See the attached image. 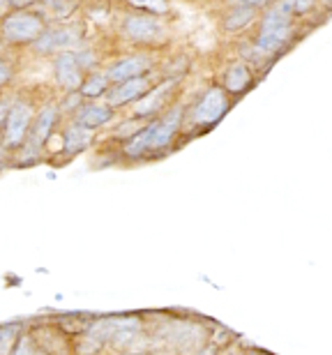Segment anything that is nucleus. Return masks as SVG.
<instances>
[{
    "label": "nucleus",
    "mask_w": 332,
    "mask_h": 355,
    "mask_svg": "<svg viewBox=\"0 0 332 355\" xmlns=\"http://www.w3.org/2000/svg\"><path fill=\"white\" fill-rule=\"evenodd\" d=\"M180 113H182L180 109H171L161 120L152 123L150 127H146L143 132H139L137 137L125 146L127 155L139 157V155H143L146 150H150V148H164L171 144L175 132H178V127H180Z\"/></svg>",
    "instance_id": "nucleus-1"
},
{
    "label": "nucleus",
    "mask_w": 332,
    "mask_h": 355,
    "mask_svg": "<svg viewBox=\"0 0 332 355\" xmlns=\"http://www.w3.org/2000/svg\"><path fill=\"white\" fill-rule=\"evenodd\" d=\"M291 17H293V10H291V5H288V0L279 3L274 10L265 14L263 26H261V35H259V51L274 53L286 44L288 37H291Z\"/></svg>",
    "instance_id": "nucleus-2"
},
{
    "label": "nucleus",
    "mask_w": 332,
    "mask_h": 355,
    "mask_svg": "<svg viewBox=\"0 0 332 355\" xmlns=\"http://www.w3.org/2000/svg\"><path fill=\"white\" fill-rule=\"evenodd\" d=\"M3 37L12 44H28L44 33V19L33 12H14L3 21Z\"/></svg>",
    "instance_id": "nucleus-3"
},
{
    "label": "nucleus",
    "mask_w": 332,
    "mask_h": 355,
    "mask_svg": "<svg viewBox=\"0 0 332 355\" xmlns=\"http://www.w3.org/2000/svg\"><path fill=\"white\" fill-rule=\"evenodd\" d=\"M33 111L30 106L19 102L12 106V111H7L5 123H3V144L5 148H17L24 144L28 137V127H30Z\"/></svg>",
    "instance_id": "nucleus-4"
},
{
    "label": "nucleus",
    "mask_w": 332,
    "mask_h": 355,
    "mask_svg": "<svg viewBox=\"0 0 332 355\" xmlns=\"http://www.w3.org/2000/svg\"><path fill=\"white\" fill-rule=\"evenodd\" d=\"M125 35L132 42H157L164 37V28L152 14H141V17H127L123 24Z\"/></svg>",
    "instance_id": "nucleus-5"
},
{
    "label": "nucleus",
    "mask_w": 332,
    "mask_h": 355,
    "mask_svg": "<svg viewBox=\"0 0 332 355\" xmlns=\"http://www.w3.org/2000/svg\"><path fill=\"white\" fill-rule=\"evenodd\" d=\"M226 109H229V99H226V90L222 88H210L206 95L201 97V102L194 109V120L201 125H213L217 123Z\"/></svg>",
    "instance_id": "nucleus-6"
},
{
    "label": "nucleus",
    "mask_w": 332,
    "mask_h": 355,
    "mask_svg": "<svg viewBox=\"0 0 332 355\" xmlns=\"http://www.w3.org/2000/svg\"><path fill=\"white\" fill-rule=\"evenodd\" d=\"M55 79L65 90H79L83 76H81V62L76 53H60L55 58Z\"/></svg>",
    "instance_id": "nucleus-7"
},
{
    "label": "nucleus",
    "mask_w": 332,
    "mask_h": 355,
    "mask_svg": "<svg viewBox=\"0 0 332 355\" xmlns=\"http://www.w3.org/2000/svg\"><path fill=\"white\" fill-rule=\"evenodd\" d=\"M55 125V109L53 106H49L37 116L35 120V127L30 130V137H28V148H26V157H33V155H37V150L42 148V144L49 139V134H51Z\"/></svg>",
    "instance_id": "nucleus-8"
},
{
    "label": "nucleus",
    "mask_w": 332,
    "mask_h": 355,
    "mask_svg": "<svg viewBox=\"0 0 332 355\" xmlns=\"http://www.w3.org/2000/svg\"><path fill=\"white\" fill-rule=\"evenodd\" d=\"M146 92H148V81L143 79V76H134V79L118 81V86L109 92V104L120 106V104L134 102V99H139L141 95H146Z\"/></svg>",
    "instance_id": "nucleus-9"
},
{
    "label": "nucleus",
    "mask_w": 332,
    "mask_h": 355,
    "mask_svg": "<svg viewBox=\"0 0 332 355\" xmlns=\"http://www.w3.org/2000/svg\"><path fill=\"white\" fill-rule=\"evenodd\" d=\"M76 42H79V37L72 31H51V33H42L35 40V49L40 53H55V51H67Z\"/></svg>",
    "instance_id": "nucleus-10"
},
{
    "label": "nucleus",
    "mask_w": 332,
    "mask_h": 355,
    "mask_svg": "<svg viewBox=\"0 0 332 355\" xmlns=\"http://www.w3.org/2000/svg\"><path fill=\"white\" fill-rule=\"evenodd\" d=\"M150 67V60L146 55H132V58L120 60L118 65H113L107 72L109 81H125V79H134V76H141L146 69Z\"/></svg>",
    "instance_id": "nucleus-11"
},
{
    "label": "nucleus",
    "mask_w": 332,
    "mask_h": 355,
    "mask_svg": "<svg viewBox=\"0 0 332 355\" xmlns=\"http://www.w3.org/2000/svg\"><path fill=\"white\" fill-rule=\"evenodd\" d=\"M173 83L175 81H166V83H161L159 88L146 92V97L141 99L137 106H134V116L143 118V116H152L155 111H159L161 109V102H164V97L168 95V92H171Z\"/></svg>",
    "instance_id": "nucleus-12"
},
{
    "label": "nucleus",
    "mask_w": 332,
    "mask_h": 355,
    "mask_svg": "<svg viewBox=\"0 0 332 355\" xmlns=\"http://www.w3.org/2000/svg\"><path fill=\"white\" fill-rule=\"evenodd\" d=\"M113 118V111L109 106H97V104H90V106H83L76 116V123L88 127V130H97V127L107 125L109 120Z\"/></svg>",
    "instance_id": "nucleus-13"
},
{
    "label": "nucleus",
    "mask_w": 332,
    "mask_h": 355,
    "mask_svg": "<svg viewBox=\"0 0 332 355\" xmlns=\"http://www.w3.org/2000/svg\"><path fill=\"white\" fill-rule=\"evenodd\" d=\"M93 130H88V127H83V125H72L67 130V134H65V150H67V155H76V153H81V150H86V148L90 146V134Z\"/></svg>",
    "instance_id": "nucleus-14"
},
{
    "label": "nucleus",
    "mask_w": 332,
    "mask_h": 355,
    "mask_svg": "<svg viewBox=\"0 0 332 355\" xmlns=\"http://www.w3.org/2000/svg\"><path fill=\"white\" fill-rule=\"evenodd\" d=\"M250 81H252V76H250V72H247V67L236 62V65H231L229 72H226L224 88L229 92H243L247 86H250Z\"/></svg>",
    "instance_id": "nucleus-15"
},
{
    "label": "nucleus",
    "mask_w": 332,
    "mask_h": 355,
    "mask_svg": "<svg viewBox=\"0 0 332 355\" xmlns=\"http://www.w3.org/2000/svg\"><path fill=\"white\" fill-rule=\"evenodd\" d=\"M109 86V79L107 74H93L88 81H81V95L83 97H100L104 90Z\"/></svg>",
    "instance_id": "nucleus-16"
},
{
    "label": "nucleus",
    "mask_w": 332,
    "mask_h": 355,
    "mask_svg": "<svg viewBox=\"0 0 332 355\" xmlns=\"http://www.w3.org/2000/svg\"><path fill=\"white\" fill-rule=\"evenodd\" d=\"M252 14H254V7H238V10H233L229 17H226V28L229 31H238V28L247 26L252 21Z\"/></svg>",
    "instance_id": "nucleus-17"
},
{
    "label": "nucleus",
    "mask_w": 332,
    "mask_h": 355,
    "mask_svg": "<svg viewBox=\"0 0 332 355\" xmlns=\"http://www.w3.org/2000/svg\"><path fill=\"white\" fill-rule=\"evenodd\" d=\"M132 7L143 10L146 14H161L166 12V0H127Z\"/></svg>",
    "instance_id": "nucleus-18"
},
{
    "label": "nucleus",
    "mask_w": 332,
    "mask_h": 355,
    "mask_svg": "<svg viewBox=\"0 0 332 355\" xmlns=\"http://www.w3.org/2000/svg\"><path fill=\"white\" fill-rule=\"evenodd\" d=\"M17 337H19V325H7V328H0V353L12 351Z\"/></svg>",
    "instance_id": "nucleus-19"
},
{
    "label": "nucleus",
    "mask_w": 332,
    "mask_h": 355,
    "mask_svg": "<svg viewBox=\"0 0 332 355\" xmlns=\"http://www.w3.org/2000/svg\"><path fill=\"white\" fill-rule=\"evenodd\" d=\"M46 3L58 17H67V14L76 7V0H46Z\"/></svg>",
    "instance_id": "nucleus-20"
},
{
    "label": "nucleus",
    "mask_w": 332,
    "mask_h": 355,
    "mask_svg": "<svg viewBox=\"0 0 332 355\" xmlns=\"http://www.w3.org/2000/svg\"><path fill=\"white\" fill-rule=\"evenodd\" d=\"M316 0H288V5H291V10L293 12H298V14H305L309 12L314 7Z\"/></svg>",
    "instance_id": "nucleus-21"
},
{
    "label": "nucleus",
    "mask_w": 332,
    "mask_h": 355,
    "mask_svg": "<svg viewBox=\"0 0 332 355\" xmlns=\"http://www.w3.org/2000/svg\"><path fill=\"white\" fill-rule=\"evenodd\" d=\"M10 79H12V67L7 65L3 58H0V88H3Z\"/></svg>",
    "instance_id": "nucleus-22"
},
{
    "label": "nucleus",
    "mask_w": 332,
    "mask_h": 355,
    "mask_svg": "<svg viewBox=\"0 0 332 355\" xmlns=\"http://www.w3.org/2000/svg\"><path fill=\"white\" fill-rule=\"evenodd\" d=\"M236 3L247 5V7H261V5H265L268 0H236Z\"/></svg>",
    "instance_id": "nucleus-23"
},
{
    "label": "nucleus",
    "mask_w": 332,
    "mask_h": 355,
    "mask_svg": "<svg viewBox=\"0 0 332 355\" xmlns=\"http://www.w3.org/2000/svg\"><path fill=\"white\" fill-rule=\"evenodd\" d=\"M5 116H7V106L0 104V130H3V123H5Z\"/></svg>",
    "instance_id": "nucleus-24"
},
{
    "label": "nucleus",
    "mask_w": 332,
    "mask_h": 355,
    "mask_svg": "<svg viewBox=\"0 0 332 355\" xmlns=\"http://www.w3.org/2000/svg\"><path fill=\"white\" fill-rule=\"evenodd\" d=\"M12 5H17V7H21V5H26V3H30V0H10Z\"/></svg>",
    "instance_id": "nucleus-25"
},
{
    "label": "nucleus",
    "mask_w": 332,
    "mask_h": 355,
    "mask_svg": "<svg viewBox=\"0 0 332 355\" xmlns=\"http://www.w3.org/2000/svg\"><path fill=\"white\" fill-rule=\"evenodd\" d=\"M323 3H326V5H330V0H323Z\"/></svg>",
    "instance_id": "nucleus-26"
}]
</instances>
